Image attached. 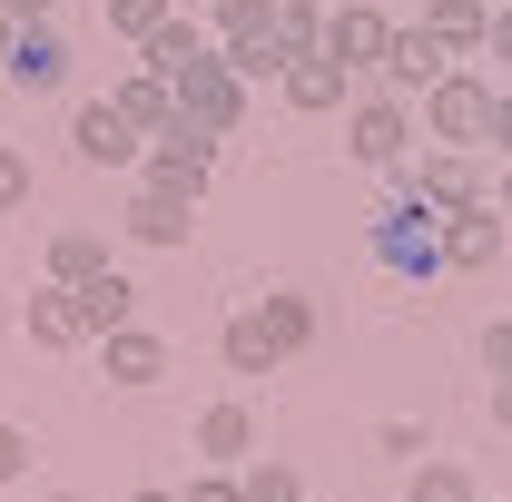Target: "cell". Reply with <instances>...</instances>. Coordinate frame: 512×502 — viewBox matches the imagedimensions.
Listing matches in <instances>:
<instances>
[{
    "instance_id": "6da1fadb",
    "label": "cell",
    "mask_w": 512,
    "mask_h": 502,
    "mask_svg": "<svg viewBox=\"0 0 512 502\" xmlns=\"http://www.w3.org/2000/svg\"><path fill=\"white\" fill-rule=\"evenodd\" d=\"M424 138L473 158V148L493 138V79H483V69H444V79L424 89Z\"/></svg>"
},
{
    "instance_id": "7a4b0ae2",
    "label": "cell",
    "mask_w": 512,
    "mask_h": 502,
    "mask_svg": "<svg viewBox=\"0 0 512 502\" xmlns=\"http://www.w3.org/2000/svg\"><path fill=\"white\" fill-rule=\"evenodd\" d=\"M375 266L384 276H444V217L424 197H394L375 217Z\"/></svg>"
},
{
    "instance_id": "3957f363",
    "label": "cell",
    "mask_w": 512,
    "mask_h": 502,
    "mask_svg": "<svg viewBox=\"0 0 512 502\" xmlns=\"http://www.w3.org/2000/svg\"><path fill=\"white\" fill-rule=\"evenodd\" d=\"M148 188H178V197H207V178H217V128H197V119H168L158 138H148Z\"/></svg>"
},
{
    "instance_id": "277c9868",
    "label": "cell",
    "mask_w": 512,
    "mask_h": 502,
    "mask_svg": "<svg viewBox=\"0 0 512 502\" xmlns=\"http://www.w3.org/2000/svg\"><path fill=\"white\" fill-rule=\"evenodd\" d=\"M345 148H355V168H404L414 158V99H365L355 119H345Z\"/></svg>"
},
{
    "instance_id": "5b68a950",
    "label": "cell",
    "mask_w": 512,
    "mask_h": 502,
    "mask_svg": "<svg viewBox=\"0 0 512 502\" xmlns=\"http://www.w3.org/2000/svg\"><path fill=\"white\" fill-rule=\"evenodd\" d=\"M394 178H404V197H424L434 217H453V207H473V197H483V178H473V158H463V148H414Z\"/></svg>"
},
{
    "instance_id": "8992f818",
    "label": "cell",
    "mask_w": 512,
    "mask_h": 502,
    "mask_svg": "<svg viewBox=\"0 0 512 502\" xmlns=\"http://www.w3.org/2000/svg\"><path fill=\"white\" fill-rule=\"evenodd\" d=\"M178 119H197V128H217V138H227V128L247 119V79H237V69L207 50V60L178 79Z\"/></svg>"
},
{
    "instance_id": "52a82bcc",
    "label": "cell",
    "mask_w": 512,
    "mask_h": 502,
    "mask_svg": "<svg viewBox=\"0 0 512 502\" xmlns=\"http://www.w3.org/2000/svg\"><path fill=\"white\" fill-rule=\"evenodd\" d=\"M384 50H394V20H384L375 0H335V10H325V60L384 69Z\"/></svg>"
},
{
    "instance_id": "ba28073f",
    "label": "cell",
    "mask_w": 512,
    "mask_h": 502,
    "mask_svg": "<svg viewBox=\"0 0 512 502\" xmlns=\"http://www.w3.org/2000/svg\"><path fill=\"white\" fill-rule=\"evenodd\" d=\"M493 256H503V207H493V197L453 207L444 217V266L453 276H493Z\"/></svg>"
},
{
    "instance_id": "9c48e42d",
    "label": "cell",
    "mask_w": 512,
    "mask_h": 502,
    "mask_svg": "<svg viewBox=\"0 0 512 502\" xmlns=\"http://www.w3.org/2000/svg\"><path fill=\"white\" fill-rule=\"evenodd\" d=\"M444 69H453V50L414 20V30H394V50H384V99H424Z\"/></svg>"
},
{
    "instance_id": "30bf717a",
    "label": "cell",
    "mask_w": 512,
    "mask_h": 502,
    "mask_svg": "<svg viewBox=\"0 0 512 502\" xmlns=\"http://www.w3.org/2000/svg\"><path fill=\"white\" fill-rule=\"evenodd\" d=\"M69 148H79L89 168H138V158H148V138H138V128L109 109V99H89V109L69 119Z\"/></svg>"
},
{
    "instance_id": "8fae6325",
    "label": "cell",
    "mask_w": 512,
    "mask_h": 502,
    "mask_svg": "<svg viewBox=\"0 0 512 502\" xmlns=\"http://www.w3.org/2000/svg\"><path fill=\"white\" fill-rule=\"evenodd\" d=\"M20 325H30V345H40V355H69V345H89V335H99L89 306H79V286H40V296L20 306Z\"/></svg>"
},
{
    "instance_id": "7c38bea8",
    "label": "cell",
    "mask_w": 512,
    "mask_h": 502,
    "mask_svg": "<svg viewBox=\"0 0 512 502\" xmlns=\"http://www.w3.org/2000/svg\"><path fill=\"white\" fill-rule=\"evenodd\" d=\"M0 79H10V89H60V79H69V40L50 30V20L10 30V60H0Z\"/></svg>"
},
{
    "instance_id": "4fadbf2b",
    "label": "cell",
    "mask_w": 512,
    "mask_h": 502,
    "mask_svg": "<svg viewBox=\"0 0 512 502\" xmlns=\"http://www.w3.org/2000/svg\"><path fill=\"white\" fill-rule=\"evenodd\" d=\"M99 375L128 384V394H148V384L168 375V335H148V325H119V335H99Z\"/></svg>"
},
{
    "instance_id": "5bb4252c",
    "label": "cell",
    "mask_w": 512,
    "mask_h": 502,
    "mask_svg": "<svg viewBox=\"0 0 512 502\" xmlns=\"http://www.w3.org/2000/svg\"><path fill=\"white\" fill-rule=\"evenodd\" d=\"M197 453H207L217 473H247L256 463V404H207V414H197Z\"/></svg>"
},
{
    "instance_id": "9a60e30c",
    "label": "cell",
    "mask_w": 512,
    "mask_h": 502,
    "mask_svg": "<svg viewBox=\"0 0 512 502\" xmlns=\"http://www.w3.org/2000/svg\"><path fill=\"white\" fill-rule=\"evenodd\" d=\"M188 207H197V197H178V188H138V197H128V237H138V247H158V256L188 247V227H197Z\"/></svg>"
},
{
    "instance_id": "2e32d148",
    "label": "cell",
    "mask_w": 512,
    "mask_h": 502,
    "mask_svg": "<svg viewBox=\"0 0 512 502\" xmlns=\"http://www.w3.org/2000/svg\"><path fill=\"white\" fill-rule=\"evenodd\" d=\"M207 50H217V40H207V30H197V20H168V30H158V40H138V69H148V79H168V89H178V79H188V69L207 60Z\"/></svg>"
},
{
    "instance_id": "e0dca14e",
    "label": "cell",
    "mask_w": 512,
    "mask_h": 502,
    "mask_svg": "<svg viewBox=\"0 0 512 502\" xmlns=\"http://www.w3.org/2000/svg\"><path fill=\"white\" fill-rule=\"evenodd\" d=\"M345 89H355V69L345 60H286V99H296V109H306V119H325V109H345Z\"/></svg>"
},
{
    "instance_id": "ac0fdd59",
    "label": "cell",
    "mask_w": 512,
    "mask_h": 502,
    "mask_svg": "<svg viewBox=\"0 0 512 502\" xmlns=\"http://www.w3.org/2000/svg\"><path fill=\"white\" fill-rule=\"evenodd\" d=\"M424 30L444 40L453 60H483V30H493V0H424Z\"/></svg>"
},
{
    "instance_id": "d6986e66",
    "label": "cell",
    "mask_w": 512,
    "mask_h": 502,
    "mask_svg": "<svg viewBox=\"0 0 512 502\" xmlns=\"http://www.w3.org/2000/svg\"><path fill=\"white\" fill-rule=\"evenodd\" d=\"M109 109H119V119L138 128V138H158V128L178 119V89H168V79H148V69H128L119 89H109Z\"/></svg>"
},
{
    "instance_id": "ffe728a7",
    "label": "cell",
    "mask_w": 512,
    "mask_h": 502,
    "mask_svg": "<svg viewBox=\"0 0 512 502\" xmlns=\"http://www.w3.org/2000/svg\"><path fill=\"white\" fill-rule=\"evenodd\" d=\"M99 266H109V247H99L89 227H50V247H40V276H50V286H89Z\"/></svg>"
},
{
    "instance_id": "44dd1931",
    "label": "cell",
    "mask_w": 512,
    "mask_h": 502,
    "mask_svg": "<svg viewBox=\"0 0 512 502\" xmlns=\"http://www.w3.org/2000/svg\"><path fill=\"white\" fill-rule=\"evenodd\" d=\"M217 355H227V375H276V365H286V355H276V335L256 325V306L217 325Z\"/></svg>"
},
{
    "instance_id": "7402d4cb",
    "label": "cell",
    "mask_w": 512,
    "mask_h": 502,
    "mask_svg": "<svg viewBox=\"0 0 512 502\" xmlns=\"http://www.w3.org/2000/svg\"><path fill=\"white\" fill-rule=\"evenodd\" d=\"M256 325L276 335V355H306L316 345V296H256Z\"/></svg>"
},
{
    "instance_id": "603a6c76",
    "label": "cell",
    "mask_w": 512,
    "mask_h": 502,
    "mask_svg": "<svg viewBox=\"0 0 512 502\" xmlns=\"http://www.w3.org/2000/svg\"><path fill=\"white\" fill-rule=\"evenodd\" d=\"M79 306H89V325H99V335H119V325H138V286H128L119 266H99V276L79 286Z\"/></svg>"
},
{
    "instance_id": "cb8c5ba5",
    "label": "cell",
    "mask_w": 512,
    "mask_h": 502,
    "mask_svg": "<svg viewBox=\"0 0 512 502\" xmlns=\"http://www.w3.org/2000/svg\"><path fill=\"white\" fill-rule=\"evenodd\" d=\"M276 50H286V60H316L325 50V10L316 0H276Z\"/></svg>"
},
{
    "instance_id": "d4e9b609",
    "label": "cell",
    "mask_w": 512,
    "mask_h": 502,
    "mask_svg": "<svg viewBox=\"0 0 512 502\" xmlns=\"http://www.w3.org/2000/svg\"><path fill=\"white\" fill-rule=\"evenodd\" d=\"M217 60L237 69L247 89H266V79H286V50H276V40H217Z\"/></svg>"
},
{
    "instance_id": "484cf974",
    "label": "cell",
    "mask_w": 512,
    "mask_h": 502,
    "mask_svg": "<svg viewBox=\"0 0 512 502\" xmlns=\"http://www.w3.org/2000/svg\"><path fill=\"white\" fill-rule=\"evenodd\" d=\"M168 20H178V0H109V30H119L128 50H138V40H158Z\"/></svg>"
},
{
    "instance_id": "4316f807",
    "label": "cell",
    "mask_w": 512,
    "mask_h": 502,
    "mask_svg": "<svg viewBox=\"0 0 512 502\" xmlns=\"http://www.w3.org/2000/svg\"><path fill=\"white\" fill-rule=\"evenodd\" d=\"M404 502H483V493H473L463 463H414V493H404Z\"/></svg>"
},
{
    "instance_id": "83f0119b",
    "label": "cell",
    "mask_w": 512,
    "mask_h": 502,
    "mask_svg": "<svg viewBox=\"0 0 512 502\" xmlns=\"http://www.w3.org/2000/svg\"><path fill=\"white\" fill-rule=\"evenodd\" d=\"M217 40H276V0H217Z\"/></svg>"
},
{
    "instance_id": "f1b7e54d",
    "label": "cell",
    "mask_w": 512,
    "mask_h": 502,
    "mask_svg": "<svg viewBox=\"0 0 512 502\" xmlns=\"http://www.w3.org/2000/svg\"><path fill=\"white\" fill-rule=\"evenodd\" d=\"M247 502H306L296 463H247Z\"/></svg>"
},
{
    "instance_id": "f546056e",
    "label": "cell",
    "mask_w": 512,
    "mask_h": 502,
    "mask_svg": "<svg viewBox=\"0 0 512 502\" xmlns=\"http://www.w3.org/2000/svg\"><path fill=\"white\" fill-rule=\"evenodd\" d=\"M178 502H247V473H217V463H207V473L178 483Z\"/></svg>"
},
{
    "instance_id": "4dcf8cb0",
    "label": "cell",
    "mask_w": 512,
    "mask_h": 502,
    "mask_svg": "<svg viewBox=\"0 0 512 502\" xmlns=\"http://www.w3.org/2000/svg\"><path fill=\"white\" fill-rule=\"evenodd\" d=\"M20 197H30V158H20V148H10V138H0V217H10V207H20Z\"/></svg>"
},
{
    "instance_id": "1f68e13d",
    "label": "cell",
    "mask_w": 512,
    "mask_h": 502,
    "mask_svg": "<svg viewBox=\"0 0 512 502\" xmlns=\"http://www.w3.org/2000/svg\"><path fill=\"white\" fill-rule=\"evenodd\" d=\"M30 463H40V453H30V434H20V424H0V483H20Z\"/></svg>"
},
{
    "instance_id": "d6a6232c",
    "label": "cell",
    "mask_w": 512,
    "mask_h": 502,
    "mask_svg": "<svg viewBox=\"0 0 512 502\" xmlns=\"http://www.w3.org/2000/svg\"><path fill=\"white\" fill-rule=\"evenodd\" d=\"M483 375H512V315L483 325Z\"/></svg>"
},
{
    "instance_id": "836d02e7",
    "label": "cell",
    "mask_w": 512,
    "mask_h": 502,
    "mask_svg": "<svg viewBox=\"0 0 512 502\" xmlns=\"http://www.w3.org/2000/svg\"><path fill=\"white\" fill-rule=\"evenodd\" d=\"M375 453H384V463H414V453H424V424H384Z\"/></svg>"
},
{
    "instance_id": "e575fe53",
    "label": "cell",
    "mask_w": 512,
    "mask_h": 502,
    "mask_svg": "<svg viewBox=\"0 0 512 502\" xmlns=\"http://www.w3.org/2000/svg\"><path fill=\"white\" fill-rule=\"evenodd\" d=\"M483 60H493V69H503V79H512V0H503V10H493V30H483Z\"/></svg>"
},
{
    "instance_id": "d590c367",
    "label": "cell",
    "mask_w": 512,
    "mask_h": 502,
    "mask_svg": "<svg viewBox=\"0 0 512 502\" xmlns=\"http://www.w3.org/2000/svg\"><path fill=\"white\" fill-rule=\"evenodd\" d=\"M493 148H503V158H512V79H503V89H493Z\"/></svg>"
},
{
    "instance_id": "8d00e7d4",
    "label": "cell",
    "mask_w": 512,
    "mask_h": 502,
    "mask_svg": "<svg viewBox=\"0 0 512 502\" xmlns=\"http://www.w3.org/2000/svg\"><path fill=\"white\" fill-rule=\"evenodd\" d=\"M0 10H10V20H20V30H30V20H50V10H60V0H0Z\"/></svg>"
},
{
    "instance_id": "74e56055",
    "label": "cell",
    "mask_w": 512,
    "mask_h": 502,
    "mask_svg": "<svg viewBox=\"0 0 512 502\" xmlns=\"http://www.w3.org/2000/svg\"><path fill=\"white\" fill-rule=\"evenodd\" d=\"M493 424L512 434V375H493Z\"/></svg>"
},
{
    "instance_id": "f35d334b",
    "label": "cell",
    "mask_w": 512,
    "mask_h": 502,
    "mask_svg": "<svg viewBox=\"0 0 512 502\" xmlns=\"http://www.w3.org/2000/svg\"><path fill=\"white\" fill-rule=\"evenodd\" d=\"M128 502H178V493H168V483H138V493H128Z\"/></svg>"
},
{
    "instance_id": "ab89813d",
    "label": "cell",
    "mask_w": 512,
    "mask_h": 502,
    "mask_svg": "<svg viewBox=\"0 0 512 502\" xmlns=\"http://www.w3.org/2000/svg\"><path fill=\"white\" fill-rule=\"evenodd\" d=\"M10 30H20V20H10V10H0V60H10Z\"/></svg>"
},
{
    "instance_id": "60d3db41",
    "label": "cell",
    "mask_w": 512,
    "mask_h": 502,
    "mask_svg": "<svg viewBox=\"0 0 512 502\" xmlns=\"http://www.w3.org/2000/svg\"><path fill=\"white\" fill-rule=\"evenodd\" d=\"M493 207H503V217H512V178H503V197H493Z\"/></svg>"
},
{
    "instance_id": "b9f144b4",
    "label": "cell",
    "mask_w": 512,
    "mask_h": 502,
    "mask_svg": "<svg viewBox=\"0 0 512 502\" xmlns=\"http://www.w3.org/2000/svg\"><path fill=\"white\" fill-rule=\"evenodd\" d=\"M50 502H89V493H50Z\"/></svg>"
},
{
    "instance_id": "7bdbcfd3",
    "label": "cell",
    "mask_w": 512,
    "mask_h": 502,
    "mask_svg": "<svg viewBox=\"0 0 512 502\" xmlns=\"http://www.w3.org/2000/svg\"><path fill=\"white\" fill-rule=\"evenodd\" d=\"M493 10H503V0H493Z\"/></svg>"
},
{
    "instance_id": "ee69618b",
    "label": "cell",
    "mask_w": 512,
    "mask_h": 502,
    "mask_svg": "<svg viewBox=\"0 0 512 502\" xmlns=\"http://www.w3.org/2000/svg\"><path fill=\"white\" fill-rule=\"evenodd\" d=\"M306 502H316V493H306Z\"/></svg>"
}]
</instances>
